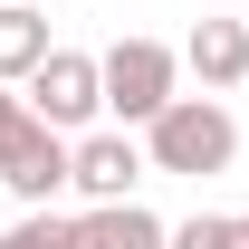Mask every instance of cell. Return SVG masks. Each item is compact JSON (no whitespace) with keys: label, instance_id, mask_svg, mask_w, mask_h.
<instances>
[{"label":"cell","instance_id":"obj_3","mask_svg":"<svg viewBox=\"0 0 249 249\" xmlns=\"http://www.w3.org/2000/svg\"><path fill=\"white\" fill-rule=\"evenodd\" d=\"M173 96H182V48H163V38H115L106 48V115L124 134H144Z\"/></svg>","mask_w":249,"mask_h":249},{"label":"cell","instance_id":"obj_8","mask_svg":"<svg viewBox=\"0 0 249 249\" xmlns=\"http://www.w3.org/2000/svg\"><path fill=\"white\" fill-rule=\"evenodd\" d=\"M48 58H58V38H48V19H38V0L0 10V87H29Z\"/></svg>","mask_w":249,"mask_h":249},{"label":"cell","instance_id":"obj_9","mask_svg":"<svg viewBox=\"0 0 249 249\" xmlns=\"http://www.w3.org/2000/svg\"><path fill=\"white\" fill-rule=\"evenodd\" d=\"M0 249H77V220L29 211V220H10V230H0Z\"/></svg>","mask_w":249,"mask_h":249},{"label":"cell","instance_id":"obj_11","mask_svg":"<svg viewBox=\"0 0 249 249\" xmlns=\"http://www.w3.org/2000/svg\"><path fill=\"white\" fill-rule=\"evenodd\" d=\"M230 249H249V211H230Z\"/></svg>","mask_w":249,"mask_h":249},{"label":"cell","instance_id":"obj_12","mask_svg":"<svg viewBox=\"0 0 249 249\" xmlns=\"http://www.w3.org/2000/svg\"><path fill=\"white\" fill-rule=\"evenodd\" d=\"M0 10H19V0H0Z\"/></svg>","mask_w":249,"mask_h":249},{"label":"cell","instance_id":"obj_7","mask_svg":"<svg viewBox=\"0 0 249 249\" xmlns=\"http://www.w3.org/2000/svg\"><path fill=\"white\" fill-rule=\"evenodd\" d=\"M77 249H173V220H154L144 201H106L77 220Z\"/></svg>","mask_w":249,"mask_h":249},{"label":"cell","instance_id":"obj_4","mask_svg":"<svg viewBox=\"0 0 249 249\" xmlns=\"http://www.w3.org/2000/svg\"><path fill=\"white\" fill-rule=\"evenodd\" d=\"M29 106L58 134H96V115H106V58H87V48H58V58L29 77Z\"/></svg>","mask_w":249,"mask_h":249},{"label":"cell","instance_id":"obj_5","mask_svg":"<svg viewBox=\"0 0 249 249\" xmlns=\"http://www.w3.org/2000/svg\"><path fill=\"white\" fill-rule=\"evenodd\" d=\"M134 182H144V134H124V124H96V134H77V201L87 211H106V201H134Z\"/></svg>","mask_w":249,"mask_h":249},{"label":"cell","instance_id":"obj_6","mask_svg":"<svg viewBox=\"0 0 249 249\" xmlns=\"http://www.w3.org/2000/svg\"><path fill=\"white\" fill-rule=\"evenodd\" d=\"M182 67L201 77V96H230V87H249V19H192V38H182Z\"/></svg>","mask_w":249,"mask_h":249},{"label":"cell","instance_id":"obj_10","mask_svg":"<svg viewBox=\"0 0 249 249\" xmlns=\"http://www.w3.org/2000/svg\"><path fill=\"white\" fill-rule=\"evenodd\" d=\"M173 249H230V211H192V220H173Z\"/></svg>","mask_w":249,"mask_h":249},{"label":"cell","instance_id":"obj_2","mask_svg":"<svg viewBox=\"0 0 249 249\" xmlns=\"http://www.w3.org/2000/svg\"><path fill=\"white\" fill-rule=\"evenodd\" d=\"M0 182L19 192L29 211H48V201L77 182V144L38 115L29 96H10V87H0Z\"/></svg>","mask_w":249,"mask_h":249},{"label":"cell","instance_id":"obj_1","mask_svg":"<svg viewBox=\"0 0 249 249\" xmlns=\"http://www.w3.org/2000/svg\"><path fill=\"white\" fill-rule=\"evenodd\" d=\"M144 163H154V173H182V182L230 173V163H240V124H230V106H220V96H173V106L144 124Z\"/></svg>","mask_w":249,"mask_h":249}]
</instances>
